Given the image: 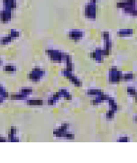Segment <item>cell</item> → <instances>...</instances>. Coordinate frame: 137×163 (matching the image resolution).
Wrapping results in <instances>:
<instances>
[{"label":"cell","instance_id":"cell-9","mask_svg":"<svg viewBox=\"0 0 137 163\" xmlns=\"http://www.w3.org/2000/svg\"><path fill=\"white\" fill-rule=\"evenodd\" d=\"M19 93H21V94H23V95H25V96H26V97H27L29 94H31V93H32V89H29V88H24V89H22Z\"/></svg>","mask_w":137,"mask_h":163},{"label":"cell","instance_id":"cell-2","mask_svg":"<svg viewBox=\"0 0 137 163\" xmlns=\"http://www.w3.org/2000/svg\"><path fill=\"white\" fill-rule=\"evenodd\" d=\"M43 75V71H42V70H40L39 69H34V70H32V72L29 74V79L31 80H33V81H37V80H39L41 78H42V76Z\"/></svg>","mask_w":137,"mask_h":163},{"label":"cell","instance_id":"cell-7","mask_svg":"<svg viewBox=\"0 0 137 163\" xmlns=\"http://www.w3.org/2000/svg\"><path fill=\"white\" fill-rule=\"evenodd\" d=\"M26 96H25V95H23L21 93H18V94L11 96V99H13V100H15H15H22V99H26Z\"/></svg>","mask_w":137,"mask_h":163},{"label":"cell","instance_id":"cell-8","mask_svg":"<svg viewBox=\"0 0 137 163\" xmlns=\"http://www.w3.org/2000/svg\"><path fill=\"white\" fill-rule=\"evenodd\" d=\"M0 96H1L3 98H5V97H8V93L5 91V89L3 87L2 85H0Z\"/></svg>","mask_w":137,"mask_h":163},{"label":"cell","instance_id":"cell-3","mask_svg":"<svg viewBox=\"0 0 137 163\" xmlns=\"http://www.w3.org/2000/svg\"><path fill=\"white\" fill-rule=\"evenodd\" d=\"M3 5L4 9L12 11L14 8L16 7V2L15 0H3Z\"/></svg>","mask_w":137,"mask_h":163},{"label":"cell","instance_id":"cell-11","mask_svg":"<svg viewBox=\"0 0 137 163\" xmlns=\"http://www.w3.org/2000/svg\"><path fill=\"white\" fill-rule=\"evenodd\" d=\"M2 102H3V97H0V104H1Z\"/></svg>","mask_w":137,"mask_h":163},{"label":"cell","instance_id":"cell-4","mask_svg":"<svg viewBox=\"0 0 137 163\" xmlns=\"http://www.w3.org/2000/svg\"><path fill=\"white\" fill-rule=\"evenodd\" d=\"M16 128L11 127L10 132L8 134V141H19V139L16 137Z\"/></svg>","mask_w":137,"mask_h":163},{"label":"cell","instance_id":"cell-10","mask_svg":"<svg viewBox=\"0 0 137 163\" xmlns=\"http://www.w3.org/2000/svg\"><path fill=\"white\" fill-rule=\"evenodd\" d=\"M0 141H3V142H5V141H6V140L3 137L2 135H0Z\"/></svg>","mask_w":137,"mask_h":163},{"label":"cell","instance_id":"cell-5","mask_svg":"<svg viewBox=\"0 0 137 163\" xmlns=\"http://www.w3.org/2000/svg\"><path fill=\"white\" fill-rule=\"evenodd\" d=\"M13 40H14V39H13V38H12V36L9 34V35H6V36L3 37V38L0 40V42H1L2 44H7V43L11 42Z\"/></svg>","mask_w":137,"mask_h":163},{"label":"cell","instance_id":"cell-6","mask_svg":"<svg viewBox=\"0 0 137 163\" xmlns=\"http://www.w3.org/2000/svg\"><path fill=\"white\" fill-rule=\"evenodd\" d=\"M3 70H4V71L10 72V73H13V72H15L16 70V69H15V67L14 65H5Z\"/></svg>","mask_w":137,"mask_h":163},{"label":"cell","instance_id":"cell-1","mask_svg":"<svg viewBox=\"0 0 137 163\" xmlns=\"http://www.w3.org/2000/svg\"><path fill=\"white\" fill-rule=\"evenodd\" d=\"M12 18V11L7 10V9H3L0 12V20L3 23H7L11 20Z\"/></svg>","mask_w":137,"mask_h":163},{"label":"cell","instance_id":"cell-12","mask_svg":"<svg viewBox=\"0 0 137 163\" xmlns=\"http://www.w3.org/2000/svg\"><path fill=\"white\" fill-rule=\"evenodd\" d=\"M0 64H1V59H0Z\"/></svg>","mask_w":137,"mask_h":163}]
</instances>
